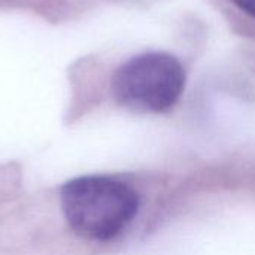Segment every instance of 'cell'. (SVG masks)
Here are the masks:
<instances>
[{"label":"cell","instance_id":"obj_1","mask_svg":"<svg viewBox=\"0 0 255 255\" xmlns=\"http://www.w3.org/2000/svg\"><path fill=\"white\" fill-rule=\"evenodd\" d=\"M60 203L73 233L96 242L117 238L139 209L137 193L130 185L103 175L67 181L60 190Z\"/></svg>","mask_w":255,"mask_h":255},{"label":"cell","instance_id":"obj_2","mask_svg":"<svg viewBox=\"0 0 255 255\" xmlns=\"http://www.w3.org/2000/svg\"><path fill=\"white\" fill-rule=\"evenodd\" d=\"M185 87L181 61L163 51L139 54L126 61L112 78L115 100L136 112L160 114L172 109Z\"/></svg>","mask_w":255,"mask_h":255},{"label":"cell","instance_id":"obj_3","mask_svg":"<svg viewBox=\"0 0 255 255\" xmlns=\"http://www.w3.org/2000/svg\"><path fill=\"white\" fill-rule=\"evenodd\" d=\"M241 10L255 19V0H232Z\"/></svg>","mask_w":255,"mask_h":255}]
</instances>
